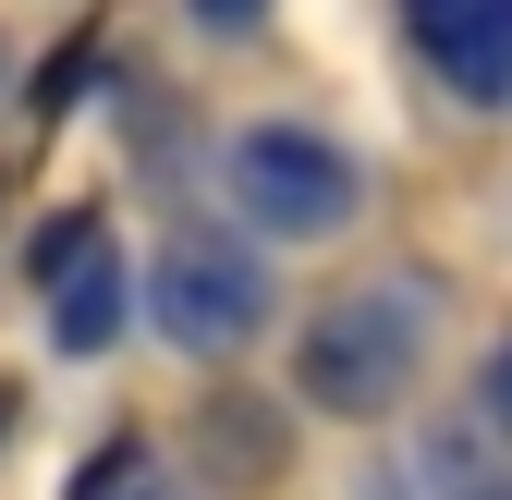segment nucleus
Returning <instances> with one entry per match:
<instances>
[{
  "mask_svg": "<svg viewBox=\"0 0 512 500\" xmlns=\"http://www.w3.org/2000/svg\"><path fill=\"white\" fill-rule=\"evenodd\" d=\"M415 379H427V293L415 281H354V293L317 305L305 342H293V391L317 415H354V427L403 415Z\"/></svg>",
  "mask_w": 512,
  "mask_h": 500,
  "instance_id": "f257e3e1",
  "label": "nucleus"
},
{
  "mask_svg": "<svg viewBox=\"0 0 512 500\" xmlns=\"http://www.w3.org/2000/svg\"><path fill=\"white\" fill-rule=\"evenodd\" d=\"M220 171H232V208H244L256 232H281V244H330V232H354V208H366V159L330 135V122H305V110L244 122Z\"/></svg>",
  "mask_w": 512,
  "mask_h": 500,
  "instance_id": "f03ea898",
  "label": "nucleus"
},
{
  "mask_svg": "<svg viewBox=\"0 0 512 500\" xmlns=\"http://www.w3.org/2000/svg\"><path fill=\"white\" fill-rule=\"evenodd\" d=\"M147 318L171 354H196V366H232L256 330H269V269H256V244L244 232H208V220H183L159 244V269H147Z\"/></svg>",
  "mask_w": 512,
  "mask_h": 500,
  "instance_id": "7ed1b4c3",
  "label": "nucleus"
},
{
  "mask_svg": "<svg viewBox=\"0 0 512 500\" xmlns=\"http://www.w3.org/2000/svg\"><path fill=\"white\" fill-rule=\"evenodd\" d=\"M25 281L49 293V342H61V354H110L122 318H135V269H122L110 220H86V208L37 232V269H25Z\"/></svg>",
  "mask_w": 512,
  "mask_h": 500,
  "instance_id": "20e7f679",
  "label": "nucleus"
},
{
  "mask_svg": "<svg viewBox=\"0 0 512 500\" xmlns=\"http://www.w3.org/2000/svg\"><path fill=\"white\" fill-rule=\"evenodd\" d=\"M403 37L464 110H512V0H403Z\"/></svg>",
  "mask_w": 512,
  "mask_h": 500,
  "instance_id": "39448f33",
  "label": "nucleus"
},
{
  "mask_svg": "<svg viewBox=\"0 0 512 500\" xmlns=\"http://www.w3.org/2000/svg\"><path fill=\"white\" fill-rule=\"evenodd\" d=\"M269 13H281V0H183V25H196V37H256Z\"/></svg>",
  "mask_w": 512,
  "mask_h": 500,
  "instance_id": "423d86ee",
  "label": "nucleus"
},
{
  "mask_svg": "<svg viewBox=\"0 0 512 500\" xmlns=\"http://www.w3.org/2000/svg\"><path fill=\"white\" fill-rule=\"evenodd\" d=\"M476 415H488V427H500V440H512V342H500V354L476 366Z\"/></svg>",
  "mask_w": 512,
  "mask_h": 500,
  "instance_id": "0eeeda50",
  "label": "nucleus"
},
{
  "mask_svg": "<svg viewBox=\"0 0 512 500\" xmlns=\"http://www.w3.org/2000/svg\"><path fill=\"white\" fill-rule=\"evenodd\" d=\"M464 500H512V464H500V476H464Z\"/></svg>",
  "mask_w": 512,
  "mask_h": 500,
  "instance_id": "6e6552de",
  "label": "nucleus"
}]
</instances>
